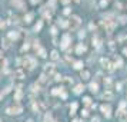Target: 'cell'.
<instances>
[{"mask_svg":"<svg viewBox=\"0 0 127 122\" xmlns=\"http://www.w3.org/2000/svg\"><path fill=\"white\" fill-rule=\"evenodd\" d=\"M67 25H69V27H70L71 30H76V29L80 27L81 20H80V17H79V16H71V17H70V20L67 22Z\"/></svg>","mask_w":127,"mask_h":122,"instance_id":"1","label":"cell"},{"mask_svg":"<svg viewBox=\"0 0 127 122\" xmlns=\"http://www.w3.org/2000/svg\"><path fill=\"white\" fill-rule=\"evenodd\" d=\"M23 111V108L20 106V105H16V106H10V108H7L6 109V112L9 114V115H17V114H20Z\"/></svg>","mask_w":127,"mask_h":122,"instance_id":"2","label":"cell"},{"mask_svg":"<svg viewBox=\"0 0 127 122\" xmlns=\"http://www.w3.org/2000/svg\"><path fill=\"white\" fill-rule=\"evenodd\" d=\"M103 25H104V27H106L107 32H113V29L116 27V22H113V20H110V19L103 20Z\"/></svg>","mask_w":127,"mask_h":122,"instance_id":"3","label":"cell"},{"mask_svg":"<svg viewBox=\"0 0 127 122\" xmlns=\"http://www.w3.org/2000/svg\"><path fill=\"white\" fill-rule=\"evenodd\" d=\"M54 72H56V66H54L53 63H49V65H46L44 66V75L47 76H51V75H54Z\"/></svg>","mask_w":127,"mask_h":122,"instance_id":"4","label":"cell"},{"mask_svg":"<svg viewBox=\"0 0 127 122\" xmlns=\"http://www.w3.org/2000/svg\"><path fill=\"white\" fill-rule=\"evenodd\" d=\"M23 65L27 66L29 69H33V67L36 66V60H34L33 58H30V56H26V58L23 59Z\"/></svg>","mask_w":127,"mask_h":122,"instance_id":"5","label":"cell"},{"mask_svg":"<svg viewBox=\"0 0 127 122\" xmlns=\"http://www.w3.org/2000/svg\"><path fill=\"white\" fill-rule=\"evenodd\" d=\"M12 4L14 6V7H17L19 10H24V2L23 0H12Z\"/></svg>","mask_w":127,"mask_h":122,"instance_id":"6","label":"cell"},{"mask_svg":"<svg viewBox=\"0 0 127 122\" xmlns=\"http://www.w3.org/2000/svg\"><path fill=\"white\" fill-rule=\"evenodd\" d=\"M101 65L107 69V71H110V72H112V71H114V66H113L110 62H108V59H106V58H103V59H101Z\"/></svg>","mask_w":127,"mask_h":122,"instance_id":"7","label":"cell"},{"mask_svg":"<svg viewBox=\"0 0 127 122\" xmlns=\"http://www.w3.org/2000/svg\"><path fill=\"white\" fill-rule=\"evenodd\" d=\"M62 49H66L67 47V45L70 43V34L69 33H66V34H63V39H62Z\"/></svg>","mask_w":127,"mask_h":122,"instance_id":"8","label":"cell"},{"mask_svg":"<svg viewBox=\"0 0 127 122\" xmlns=\"http://www.w3.org/2000/svg\"><path fill=\"white\" fill-rule=\"evenodd\" d=\"M100 109H101V112L106 115V118H108V116L112 115V108H110V105H101Z\"/></svg>","mask_w":127,"mask_h":122,"instance_id":"9","label":"cell"},{"mask_svg":"<svg viewBox=\"0 0 127 122\" xmlns=\"http://www.w3.org/2000/svg\"><path fill=\"white\" fill-rule=\"evenodd\" d=\"M117 116H119L120 122H127V111H119Z\"/></svg>","mask_w":127,"mask_h":122,"instance_id":"10","label":"cell"},{"mask_svg":"<svg viewBox=\"0 0 127 122\" xmlns=\"http://www.w3.org/2000/svg\"><path fill=\"white\" fill-rule=\"evenodd\" d=\"M14 78L16 79H23L24 78V72L22 71V69H17V71L14 72Z\"/></svg>","mask_w":127,"mask_h":122,"instance_id":"11","label":"cell"},{"mask_svg":"<svg viewBox=\"0 0 127 122\" xmlns=\"http://www.w3.org/2000/svg\"><path fill=\"white\" fill-rule=\"evenodd\" d=\"M47 82H49V78H47L44 73H42V75H40V78H39V83H42V85H46Z\"/></svg>","mask_w":127,"mask_h":122,"instance_id":"12","label":"cell"},{"mask_svg":"<svg viewBox=\"0 0 127 122\" xmlns=\"http://www.w3.org/2000/svg\"><path fill=\"white\" fill-rule=\"evenodd\" d=\"M103 99H107V101H112V99H113V93H112L110 91H106V92L103 93Z\"/></svg>","mask_w":127,"mask_h":122,"instance_id":"13","label":"cell"},{"mask_svg":"<svg viewBox=\"0 0 127 122\" xmlns=\"http://www.w3.org/2000/svg\"><path fill=\"white\" fill-rule=\"evenodd\" d=\"M9 39H10V40L19 39V32H10V33H9Z\"/></svg>","mask_w":127,"mask_h":122,"instance_id":"14","label":"cell"},{"mask_svg":"<svg viewBox=\"0 0 127 122\" xmlns=\"http://www.w3.org/2000/svg\"><path fill=\"white\" fill-rule=\"evenodd\" d=\"M33 17H34V13H27V14L24 16V22H26V23H30V22L33 20Z\"/></svg>","mask_w":127,"mask_h":122,"instance_id":"15","label":"cell"},{"mask_svg":"<svg viewBox=\"0 0 127 122\" xmlns=\"http://www.w3.org/2000/svg\"><path fill=\"white\" fill-rule=\"evenodd\" d=\"M86 50V46L83 45V43H80L79 46H77V49H76V52H77V55H81L83 53V52Z\"/></svg>","mask_w":127,"mask_h":122,"instance_id":"16","label":"cell"},{"mask_svg":"<svg viewBox=\"0 0 127 122\" xmlns=\"http://www.w3.org/2000/svg\"><path fill=\"white\" fill-rule=\"evenodd\" d=\"M83 91H84V86H83V85H77V86H76V88H74V93H76V95H79V93H81Z\"/></svg>","mask_w":127,"mask_h":122,"instance_id":"17","label":"cell"},{"mask_svg":"<svg viewBox=\"0 0 127 122\" xmlns=\"http://www.w3.org/2000/svg\"><path fill=\"white\" fill-rule=\"evenodd\" d=\"M2 43H3V47H4V49H9V47H10V39H9V38H4V39L2 40Z\"/></svg>","mask_w":127,"mask_h":122,"instance_id":"18","label":"cell"},{"mask_svg":"<svg viewBox=\"0 0 127 122\" xmlns=\"http://www.w3.org/2000/svg\"><path fill=\"white\" fill-rule=\"evenodd\" d=\"M80 76L83 78V80H87V79L90 78V72H89V71H81V73H80Z\"/></svg>","mask_w":127,"mask_h":122,"instance_id":"19","label":"cell"},{"mask_svg":"<svg viewBox=\"0 0 127 122\" xmlns=\"http://www.w3.org/2000/svg\"><path fill=\"white\" fill-rule=\"evenodd\" d=\"M76 109H77V103L73 102V103H71V106H70V115H74L76 114Z\"/></svg>","mask_w":127,"mask_h":122,"instance_id":"20","label":"cell"},{"mask_svg":"<svg viewBox=\"0 0 127 122\" xmlns=\"http://www.w3.org/2000/svg\"><path fill=\"white\" fill-rule=\"evenodd\" d=\"M97 89H99V85L97 83H94V82H92V83H90V91H92V92H97Z\"/></svg>","mask_w":127,"mask_h":122,"instance_id":"21","label":"cell"},{"mask_svg":"<svg viewBox=\"0 0 127 122\" xmlns=\"http://www.w3.org/2000/svg\"><path fill=\"white\" fill-rule=\"evenodd\" d=\"M50 58H51L53 60H57V59H59V52H57V50H53L51 53H50Z\"/></svg>","mask_w":127,"mask_h":122,"instance_id":"22","label":"cell"},{"mask_svg":"<svg viewBox=\"0 0 127 122\" xmlns=\"http://www.w3.org/2000/svg\"><path fill=\"white\" fill-rule=\"evenodd\" d=\"M22 96H23L22 91H20V89H17V92H16V96H14V101H20V99H22Z\"/></svg>","mask_w":127,"mask_h":122,"instance_id":"23","label":"cell"},{"mask_svg":"<svg viewBox=\"0 0 127 122\" xmlns=\"http://www.w3.org/2000/svg\"><path fill=\"white\" fill-rule=\"evenodd\" d=\"M39 89H40V85L39 83H33L31 85V91L33 92H39Z\"/></svg>","mask_w":127,"mask_h":122,"instance_id":"24","label":"cell"},{"mask_svg":"<svg viewBox=\"0 0 127 122\" xmlns=\"http://www.w3.org/2000/svg\"><path fill=\"white\" fill-rule=\"evenodd\" d=\"M73 67H74V69H81V67H83V62H80V60H79V62H74V66H73Z\"/></svg>","mask_w":127,"mask_h":122,"instance_id":"25","label":"cell"},{"mask_svg":"<svg viewBox=\"0 0 127 122\" xmlns=\"http://www.w3.org/2000/svg\"><path fill=\"white\" fill-rule=\"evenodd\" d=\"M39 55H40V58H46V56H47V55H46V50L42 49V47L39 49Z\"/></svg>","mask_w":127,"mask_h":122,"instance_id":"26","label":"cell"},{"mask_svg":"<svg viewBox=\"0 0 127 122\" xmlns=\"http://www.w3.org/2000/svg\"><path fill=\"white\" fill-rule=\"evenodd\" d=\"M42 25H43L42 22H37V23L34 25V30H36V32H37V30H40V29H42Z\"/></svg>","mask_w":127,"mask_h":122,"instance_id":"27","label":"cell"},{"mask_svg":"<svg viewBox=\"0 0 127 122\" xmlns=\"http://www.w3.org/2000/svg\"><path fill=\"white\" fill-rule=\"evenodd\" d=\"M62 91H63V89H59V88H54V89L51 91V93H53V95H59V93H62Z\"/></svg>","mask_w":127,"mask_h":122,"instance_id":"28","label":"cell"},{"mask_svg":"<svg viewBox=\"0 0 127 122\" xmlns=\"http://www.w3.org/2000/svg\"><path fill=\"white\" fill-rule=\"evenodd\" d=\"M83 102L86 103V105H90V103H92V99H90L89 96H86V98H83Z\"/></svg>","mask_w":127,"mask_h":122,"instance_id":"29","label":"cell"},{"mask_svg":"<svg viewBox=\"0 0 127 122\" xmlns=\"http://www.w3.org/2000/svg\"><path fill=\"white\" fill-rule=\"evenodd\" d=\"M121 65H123V60H121L120 58H116V66H117V67H120Z\"/></svg>","mask_w":127,"mask_h":122,"instance_id":"30","label":"cell"},{"mask_svg":"<svg viewBox=\"0 0 127 122\" xmlns=\"http://www.w3.org/2000/svg\"><path fill=\"white\" fill-rule=\"evenodd\" d=\"M62 80H64V83H71L73 82V79L69 78V76H64V79H62Z\"/></svg>","mask_w":127,"mask_h":122,"instance_id":"31","label":"cell"},{"mask_svg":"<svg viewBox=\"0 0 127 122\" xmlns=\"http://www.w3.org/2000/svg\"><path fill=\"white\" fill-rule=\"evenodd\" d=\"M59 25H60V26H62V27H67V26H69V25H67V22H66V20H59Z\"/></svg>","mask_w":127,"mask_h":122,"instance_id":"32","label":"cell"},{"mask_svg":"<svg viewBox=\"0 0 127 122\" xmlns=\"http://www.w3.org/2000/svg\"><path fill=\"white\" fill-rule=\"evenodd\" d=\"M126 19H127L126 16H120V19H119V20H120V23H121V25H124V23H126Z\"/></svg>","mask_w":127,"mask_h":122,"instance_id":"33","label":"cell"},{"mask_svg":"<svg viewBox=\"0 0 127 122\" xmlns=\"http://www.w3.org/2000/svg\"><path fill=\"white\" fill-rule=\"evenodd\" d=\"M6 27V22H3L2 19H0V29H4Z\"/></svg>","mask_w":127,"mask_h":122,"instance_id":"34","label":"cell"},{"mask_svg":"<svg viewBox=\"0 0 127 122\" xmlns=\"http://www.w3.org/2000/svg\"><path fill=\"white\" fill-rule=\"evenodd\" d=\"M54 79H56V80H57V82H60V80H62V79H63V78H62V76H60V75H56V78H54Z\"/></svg>","mask_w":127,"mask_h":122,"instance_id":"35","label":"cell"},{"mask_svg":"<svg viewBox=\"0 0 127 122\" xmlns=\"http://www.w3.org/2000/svg\"><path fill=\"white\" fill-rule=\"evenodd\" d=\"M29 49V45H23V47H22V52H24V50H27Z\"/></svg>","mask_w":127,"mask_h":122,"instance_id":"36","label":"cell"},{"mask_svg":"<svg viewBox=\"0 0 127 122\" xmlns=\"http://www.w3.org/2000/svg\"><path fill=\"white\" fill-rule=\"evenodd\" d=\"M92 122H100V119L97 116H94V118H92Z\"/></svg>","mask_w":127,"mask_h":122,"instance_id":"37","label":"cell"},{"mask_svg":"<svg viewBox=\"0 0 127 122\" xmlns=\"http://www.w3.org/2000/svg\"><path fill=\"white\" fill-rule=\"evenodd\" d=\"M60 2H62L63 4H67V3H70V2H71V0H60Z\"/></svg>","mask_w":127,"mask_h":122,"instance_id":"38","label":"cell"},{"mask_svg":"<svg viewBox=\"0 0 127 122\" xmlns=\"http://www.w3.org/2000/svg\"><path fill=\"white\" fill-rule=\"evenodd\" d=\"M64 14H70V9H69V7L64 9Z\"/></svg>","mask_w":127,"mask_h":122,"instance_id":"39","label":"cell"},{"mask_svg":"<svg viewBox=\"0 0 127 122\" xmlns=\"http://www.w3.org/2000/svg\"><path fill=\"white\" fill-rule=\"evenodd\" d=\"M81 115H83V116H87V115H89V111H86V109H84V111L81 112Z\"/></svg>","mask_w":127,"mask_h":122,"instance_id":"40","label":"cell"},{"mask_svg":"<svg viewBox=\"0 0 127 122\" xmlns=\"http://www.w3.org/2000/svg\"><path fill=\"white\" fill-rule=\"evenodd\" d=\"M10 91V86H7V88H4V91H3V93H7Z\"/></svg>","mask_w":127,"mask_h":122,"instance_id":"41","label":"cell"},{"mask_svg":"<svg viewBox=\"0 0 127 122\" xmlns=\"http://www.w3.org/2000/svg\"><path fill=\"white\" fill-rule=\"evenodd\" d=\"M30 2H31L33 4H36V3H39V2H40V0H30Z\"/></svg>","mask_w":127,"mask_h":122,"instance_id":"42","label":"cell"},{"mask_svg":"<svg viewBox=\"0 0 127 122\" xmlns=\"http://www.w3.org/2000/svg\"><path fill=\"white\" fill-rule=\"evenodd\" d=\"M123 53H124V55L127 56V47H124V49H123Z\"/></svg>","mask_w":127,"mask_h":122,"instance_id":"43","label":"cell"},{"mask_svg":"<svg viewBox=\"0 0 127 122\" xmlns=\"http://www.w3.org/2000/svg\"><path fill=\"white\" fill-rule=\"evenodd\" d=\"M73 122H83V121H80V119H74Z\"/></svg>","mask_w":127,"mask_h":122,"instance_id":"44","label":"cell"},{"mask_svg":"<svg viewBox=\"0 0 127 122\" xmlns=\"http://www.w3.org/2000/svg\"><path fill=\"white\" fill-rule=\"evenodd\" d=\"M27 122H33V121H31V119H30V121H27Z\"/></svg>","mask_w":127,"mask_h":122,"instance_id":"45","label":"cell"},{"mask_svg":"<svg viewBox=\"0 0 127 122\" xmlns=\"http://www.w3.org/2000/svg\"><path fill=\"white\" fill-rule=\"evenodd\" d=\"M0 99H2V93H0Z\"/></svg>","mask_w":127,"mask_h":122,"instance_id":"46","label":"cell"},{"mask_svg":"<svg viewBox=\"0 0 127 122\" xmlns=\"http://www.w3.org/2000/svg\"><path fill=\"white\" fill-rule=\"evenodd\" d=\"M76 2H77V3H79V2H80V0H76Z\"/></svg>","mask_w":127,"mask_h":122,"instance_id":"47","label":"cell"},{"mask_svg":"<svg viewBox=\"0 0 127 122\" xmlns=\"http://www.w3.org/2000/svg\"><path fill=\"white\" fill-rule=\"evenodd\" d=\"M0 58H2V53H0Z\"/></svg>","mask_w":127,"mask_h":122,"instance_id":"48","label":"cell"}]
</instances>
